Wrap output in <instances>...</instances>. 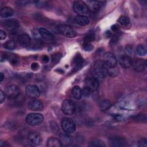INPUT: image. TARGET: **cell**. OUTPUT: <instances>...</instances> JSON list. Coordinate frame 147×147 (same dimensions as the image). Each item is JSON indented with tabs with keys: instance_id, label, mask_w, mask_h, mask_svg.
Masks as SVG:
<instances>
[{
	"instance_id": "cell-1",
	"label": "cell",
	"mask_w": 147,
	"mask_h": 147,
	"mask_svg": "<svg viewBox=\"0 0 147 147\" xmlns=\"http://www.w3.org/2000/svg\"><path fill=\"white\" fill-rule=\"evenodd\" d=\"M93 72L97 79H104L109 74V69L103 60H98L94 64Z\"/></svg>"
},
{
	"instance_id": "cell-2",
	"label": "cell",
	"mask_w": 147,
	"mask_h": 147,
	"mask_svg": "<svg viewBox=\"0 0 147 147\" xmlns=\"http://www.w3.org/2000/svg\"><path fill=\"white\" fill-rule=\"evenodd\" d=\"M74 10L79 16L87 17L90 15V11L87 4L82 1H75L73 4Z\"/></svg>"
},
{
	"instance_id": "cell-3",
	"label": "cell",
	"mask_w": 147,
	"mask_h": 147,
	"mask_svg": "<svg viewBox=\"0 0 147 147\" xmlns=\"http://www.w3.org/2000/svg\"><path fill=\"white\" fill-rule=\"evenodd\" d=\"M44 121V117L39 113H30L25 118L26 123L30 126H36L41 123Z\"/></svg>"
},
{
	"instance_id": "cell-4",
	"label": "cell",
	"mask_w": 147,
	"mask_h": 147,
	"mask_svg": "<svg viewBox=\"0 0 147 147\" xmlns=\"http://www.w3.org/2000/svg\"><path fill=\"white\" fill-rule=\"evenodd\" d=\"M58 31L63 36L68 38H74L76 36V32L71 26L67 24H60L57 26Z\"/></svg>"
},
{
	"instance_id": "cell-5",
	"label": "cell",
	"mask_w": 147,
	"mask_h": 147,
	"mask_svg": "<svg viewBox=\"0 0 147 147\" xmlns=\"http://www.w3.org/2000/svg\"><path fill=\"white\" fill-rule=\"evenodd\" d=\"M76 106L75 103L70 99L64 100L61 105L63 113L67 115H71L75 113Z\"/></svg>"
},
{
	"instance_id": "cell-6",
	"label": "cell",
	"mask_w": 147,
	"mask_h": 147,
	"mask_svg": "<svg viewBox=\"0 0 147 147\" xmlns=\"http://www.w3.org/2000/svg\"><path fill=\"white\" fill-rule=\"evenodd\" d=\"M20 89L17 86L11 84L6 87L5 93L7 99L11 100L17 98L20 95Z\"/></svg>"
},
{
	"instance_id": "cell-7",
	"label": "cell",
	"mask_w": 147,
	"mask_h": 147,
	"mask_svg": "<svg viewBox=\"0 0 147 147\" xmlns=\"http://www.w3.org/2000/svg\"><path fill=\"white\" fill-rule=\"evenodd\" d=\"M61 127L65 133H72L76 130V125L73 120L65 118L61 121Z\"/></svg>"
},
{
	"instance_id": "cell-8",
	"label": "cell",
	"mask_w": 147,
	"mask_h": 147,
	"mask_svg": "<svg viewBox=\"0 0 147 147\" xmlns=\"http://www.w3.org/2000/svg\"><path fill=\"white\" fill-rule=\"evenodd\" d=\"M103 62L109 68L117 66V60L115 55L111 52H107L103 55Z\"/></svg>"
},
{
	"instance_id": "cell-9",
	"label": "cell",
	"mask_w": 147,
	"mask_h": 147,
	"mask_svg": "<svg viewBox=\"0 0 147 147\" xmlns=\"http://www.w3.org/2000/svg\"><path fill=\"white\" fill-rule=\"evenodd\" d=\"M99 86L98 79L95 77H90L85 80V87L91 92L96 91Z\"/></svg>"
},
{
	"instance_id": "cell-10",
	"label": "cell",
	"mask_w": 147,
	"mask_h": 147,
	"mask_svg": "<svg viewBox=\"0 0 147 147\" xmlns=\"http://www.w3.org/2000/svg\"><path fill=\"white\" fill-rule=\"evenodd\" d=\"M26 95L30 98L36 99L40 95V91L37 86L33 84L27 86L25 89Z\"/></svg>"
},
{
	"instance_id": "cell-11",
	"label": "cell",
	"mask_w": 147,
	"mask_h": 147,
	"mask_svg": "<svg viewBox=\"0 0 147 147\" xmlns=\"http://www.w3.org/2000/svg\"><path fill=\"white\" fill-rule=\"evenodd\" d=\"M3 26L9 32L15 31L19 26V22L15 19H8L5 20L2 23Z\"/></svg>"
},
{
	"instance_id": "cell-12",
	"label": "cell",
	"mask_w": 147,
	"mask_h": 147,
	"mask_svg": "<svg viewBox=\"0 0 147 147\" xmlns=\"http://www.w3.org/2000/svg\"><path fill=\"white\" fill-rule=\"evenodd\" d=\"M28 140L31 144L38 145L41 142L42 138L39 133L35 131H32L29 133L28 135Z\"/></svg>"
},
{
	"instance_id": "cell-13",
	"label": "cell",
	"mask_w": 147,
	"mask_h": 147,
	"mask_svg": "<svg viewBox=\"0 0 147 147\" xmlns=\"http://www.w3.org/2000/svg\"><path fill=\"white\" fill-rule=\"evenodd\" d=\"M119 62L123 68H128L131 67L133 60L129 55H122L119 57Z\"/></svg>"
},
{
	"instance_id": "cell-14",
	"label": "cell",
	"mask_w": 147,
	"mask_h": 147,
	"mask_svg": "<svg viewBox=\"0 0 147 147\" xmlns=\"http://www.w3.org/2000/svg\"><path fill=\"white\" fill-rule=\"evenodd\" d=\"M131 66L137 72H142L145 69L146 61L143 59H137L133 60Z\"/></svg>"
},
{
	"instance_id": "cell-15",
	"label": "cell",
	"mask_w": 147,
	"mask_h": 147,
	"mask_svg": "<svg viewBox=\"0 0 147 147\" xmlns=\"http://www.w3.org/2000/svg\"><path fill=\"white\" fill-rule=\"evenodd\" d=\"M109 144L111 146H124L126 144V141L122 137H114L110 138Z\"/></svg>"
},
{
	"instance_id": "cell-16",
	"label": "cell",
	"mask_w": 147,
	"mask_h": 147,
	"mask_svg": "<svg viewBox=\"0 0 147 147\" xmlns=\"http://www.w3.org/2000/svg\"><path fill=\"white\" fill-rule=\"evenodd\" d=\"M28 107L33 111H40L43 109V103L39 100L34 99L28 102Z\"/></svg>"
},
{
	"instance_id": "cell-17",
	"label": "cell",
	"mask_w": 147,
	"mask_h": 147,
	"mask_svg": "<svg viewBox=\"0 0 147 147\" xmlns=\"http://www.w3.org/2000/svg\"><path fill=\"white\" fill-rule=\"evenodd\" d=\"M19 44L24 48L29 47L31 45V39L29 35L26 34H22L19 36L18 38Z\"/></svg>"
},
{
	"instance_id": "cell-18",
	"label": "cell",
	"mask_w": 147,
	"mask_h": 147,
	"mask_svg": "<svg viewBox=\"0 0 147 147\" xmlns=\"http://www.w3.org/2000/svg\"><path fill=\"white\" fill-rule=\"evenodd\" d=\"M38 33L41 37L46 41H52L54 39V36L48 29L44 28L38 29Z\"/></svg>"
},
{
	"instance_id": "cell-19",
	"label": "cell",
	"mask_w": 147,
	"mask_h": 147,
	"mask_svg": "<svg viewBox=\"0 0 147 147\" xmlns=\"http://www.w3.org/2000/svg\"><path fill=\"white\" fill-rule=\"evenodd\" d=\"M47 146L48 147H60L63 146V144L60 140L56 137H50L47 140Z\"/></svg>"
},
{
	"instance_id": "cell-20",
	"label": "cell",
	"mask_w": 147,
	"mask_h": 147,
	"mask_svg": "<svg viewBox=\"0 0 147 147\" xmlns=\"http://www.w3.org/2000/svg\"><path fill=\"white\" fill-rule=\"evenodd\" d=\"M87 6L90 10V12L96 13L97 12L100 7V3L98 1H89L87 2Z\"/></svg>"
},
{
	"instance_id": "cell-21",
	"label": "cell",
	"mask_w": 147,
	"mask_h": 147,
	"mask_svg": "<svg viewBox=\"0 0 147 147\" xmlns=\"http://www.w3.org/2000/svg\"><path fill=\"white\" fill-rule=\"evenodd\" d=\"M75 21L76 24L81 26H86L90 22V20L87 17L79 15H78L75 17Z\"/></svg>"
},
{
	"instance_id": "cell-22",
	"label": "cell",
	"mask_w": 147,
	"mask_h": 147,
	"mask_svg": "<svg viewBox=\"0 0 147 147\" xmlns=\"http://www.w3.org/2000/svg\"><path fill=\"white\" fill-rule=\"evenodd\" d=\"M71 94L72 96L76 100L81 99L82 96V90L79 86H75L73 87L71 91Z\"/></svg>"
},
{
	"instance_id": "cell-23",
	"label": "cell",
	"mask_w": 147,
	"mask_h": 147,
	"mask_svg": "<svg viewBox=\"0 0 147 147\" xmlns=\"http://www.w3.org/2000/svg\"><path fill=\"white\" fill-rule=\"evenodd\" d=\"M0 14L3 18H9L13 16V11L11 7H5L1 10Z\"/></svg>"
},
{
	"instance_id": "cell-24",
	"label": "cell",
	"mask_w": 147,
	"mask_h": 147,
	"mask_svg": "<svg viewBox=\"0 0 147 147\" xmlns=\"http://www.w3.org/2000/svg\"><path fill=\"white\" fill-rule=\"evenodd\" d=\"M60 141L63 144V145H69L72 142V137L69 135V133H64L61 135Z\"/></svg>"
},
{
	"instance_id": "cell-25",
	"label": "cell",
	"mask_w": 147,
	"mask_h": 147,
	"mask_svg": "<svg viewBox=\"0 0 147 147\" xmlns=\"http://www.w3.org/2000/svg\"><path fill=\"white\" fill-rule=\"evenodd\" d=\"M111 106V103L110 100L105 99L100 102L99 104V107L102 111H107L109 110Z\"/></svg>"
},
{
	"instance_id": "cell-26",
	"label": "cell",
	"mask_w": 147,
	"mask_h": 147,
	"mask_svg": "<svg viewBox=\"0 0 147 147\" xmlns=\"http://www.w3.org/2000/svg\"><path fill=\"white\" fill-rule=\"evenodd\" d=\"M73 61L76 68H79L82 66L83 62V59L80 54H78L74 57Z\"/></svg>"
},
{
	"instance_id": "cell-27",
	"label": "cell",
	"mask_w": 147,
	"mask_h": 147,
	"mask_svg": "<svg viewBox=\"0 0 147 147\" xmlns=\"http://www.w3.org/2000/svg\"><path fill=\"white\" fill-rule=\"evenodd\" d=\"M5 48L9 50H13L16 47V44L13 40H8L3 44Z\"/></svg>"
},
{
	"instance_id": "cell-28",
	"label": "cell",
	"mask_w": 147,
	"mask_h": 147,
	"mask_svg": "<svg viewBox=\"0 0 147 147\" xmlns=\"http://www.w3.org/2000/svg\"><path fill=\"white\" fill-rule=\"evenodd\" d=\"M136 53L140 56H145L146 54V50L142 45H138L136 48Z\"/></svg>"
},
{
	"instance_id": "cell-29",
	"label": "cell",
	"mask_w": 147,
	"mask_h": 147,
	"mask_svg": "<svg viewBox=\"0 0 147 147\" xmlns=\"http://www.w3.org/2000/svg\"><path fill=\"white\" fill-rule=\"evenodd\" d=\"M118 21L121 25H122L123 26H126L129 24L130 20L127 17H126L125 16H121L118 18Z\"/></svg>"
},
{
	"instance_id": "cell-30",
	"label": "cell",
	"mask_w": 147,
	"mask_h": 147,
	"mask_svg": "<svg viewBox=\"0 0 147 147\" xmlns=\"http://www.w3.org/2000/svg\"><path fill=\"white\" fill-rule=\"evenodd\" d=\"M90 146H99V147H102L105 146V144L100 140H92L90 143Z\"/></svg>"
},
{
	"instance_id": "cell-31",
	"label": "cell",
	"mask_w": 147,
	"mask_h": 147,
	"mask_svg": "<svg viewBox=\"0 0 147 147\" xmlns=\"http://www.w3.org/2000/svg\"><path fill=\"white\" fill-rule=\"evenodd\" d=\"M61 53H55L52 56V62L53 64H56L58 63L61 58Z\"/></svg>"
},
{
	"instance_id": "cell-32",
	"label": "cell",
	"mask_w": 147,
	"mask_h": 147,
	"mask_svg": "<svg viewBox=\"0 0 147 147\" xmlns=\"http://www.w3.org/2000/svg\"><path fill=\"white\" fill-rule=\"evenodd\" d=\"M83 48L86 51H90L93 49V46L91 44V42H84L83 44Z\"/></svg>"
},
{
	"instance_id": "cell-33",
	"label": "cell",
	"mask_w": 147,
	"mask_h": 147,
	"mask_svg": "<svg viewBox=\"0 0 147 147\" xmlns=\"http://www.w3.org/2000/svg\"><path fill=\"white\" fill-rule=\"evenodd\" d=\"M146 142H147V141L146 138H143L138 142V145L140 146H146V145H147Z\"/></svg>"
},
{
	"instance_id": "cell-34",
	"label": "cell",
	"mask_w": 147,
	"mask_h": 147,
	"mask_svg": "<svg viewBox=\"0 0 147 147\" xmlns=\"http://www.w3.org/2000/svg\"><path fill=\"white\" fill-rule=\"evenodd\" d=\"M90 93H91V91L87 88L84 87V88L82 90V95L87 96H88Z\"/></svg>"
},
{
	"instance_id": "cell-35",
	"label": "cell",
	"mask_w": 147,
	"mask_h": 147,
	"mask_svg": "<svg viewBox=\"0 0 147 147\" xmlns=\"http://www.w3.org/2000/svg\"><path fill=\"white\" fill-rule=\"evenodd\" d=\"M5 97H6L5 93L2 90H1L0 91V103H2L5 100Z\"/></svg>"
},
{
	"instance_id": "cell-36",
	"label": "cell",
	"mask_w": 147,
	"mask_h": 147,
	"mask_svg": "<svg viewBox=\"0 0 147 147\" xmlns=\"http://www.w3.org/2000/svg\"><path fill=\"white\" fill-rule=\"evenodd\" d=\"M6 37V32L4 30L1 29L0 30V39L1 40H2L5 39Z\"/></svg>"
},
{
	"instance_id": "cell-37",
	"label": "cell",
	"mask_w": 147,
	"mask_h": 147,
	"mask_svg": "<svg viewBox=\"0 0 147 147\" xmlns=\"http://www.w3.org/2000/svg\"><path fill=\"white\" fill-rule=\"evenodd\" d=\"M38 67H39V66H38V63H32V65H31V68H32V69H33V70H37L38 68Z\"/></svg>"
},
{
	"instance_id": "cell-38",
	"label": "cell",
	"mask_w": 147,
	"mask_h": 147,
	"mask_svg": "<svg viewBox=\"0 0 147 147\" xmlns=\"http://www.w3.org/2000/svg\"><path fill=\"white\" fill-rule=\"evenodd\" d=\"M49 60V57H48V56H47V55H44V56H43L42 57V61L44 62V63H47V62H48Z\"/></svg>"
},
{
	"instance_id": "cell-39",
	"label": "cell",
	"mask_w": 147,
	"mask_h": 147,
	"mask_svg": "<svg viewBox=\"0 0 147 147\" xmlns=\"http://www.w3.org/2000/svg\"><path fill=\"white\" fill-rule=\"evenodd\" d=\"M111 30L113 31V32H117L118 30V26L117 25H114L111 26Z\"/></svg>"
},
{
	"instance_id": "cell-40",
	"label": "cell",
	"mask_w": 147,
	"mask_h": 147,
	"mask_svg": "<svg viewBox=\"0 0 147 147\" xmlns=\"http://www.w3.org/2000/svg\"><path fill=\"white\" fill-rule=\"evenodd\" d=\"M4 78V76H3V74L2 73H1L0 74V82H2L3 79Z\"/></svg>"
}]
</instances>
